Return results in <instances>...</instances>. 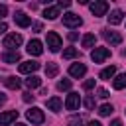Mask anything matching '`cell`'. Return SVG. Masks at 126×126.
<instances>
[{
  "label": "cell",
  "mask_w": 126,
  "mask_h": 126,
  "mask_svg": "<svg viewBox=\"0 0 126 126\" xmlns=\"http://www.w3.org/2000/svg\"><path fill=\"white\" fill-rule=\"evenodd\" d=\"M108 57H110V49H108V47H94L93 53H91V59H93L94 63H102V61L108 59Z\"/></svg>",
  "instance_id": "cell-1"
},
{
  "label": "cell",
  "mask_w": 126,
  "mask_h": 126,
  "mask_svg": "<svg viewBox=\"0 0 126 126\" xmlns=\"http://www.w3.org/2000/svg\"><path fill=\"white\" fill-rule=\"evenodd\" d=\"M26 116H28V120H30L32 124H41V122L45 120V116H43V110H41V108H37V106L30 108V110L26 112Z\"/></svg>",
  "instance_id": "cell-2"
},
{
  "label": "cell",
  "mask_w": 126,
  "mask_h": 126,
  "mask_svg": "<svg viewBox=\"0 0 126 126\" xmlns=\"http://www.w3.org/2000/svg\"><path fill=\"white\" fill-rule=\"evenodd\" d=\"M81 24H83L81 16H77V14H73V12L63 14V26H67V28H79Z\"/></svg>",
  "instance_id": "cell-3"
},
{
  "label": "cell",
  "mask_w": 126,
  "mask_h": 126,
  "mask_svg": "<svg viewBox=\"0 0 126 126\" xmlns=\"http://www.w3.org/2000/svg\"><path fill=\"white\" fill-rule=\"evenodd\" d=\"M89 8H91L93 16H104L106 10H108V2H104V0H96V2L89 4Z\"/></svg>",
  "instance_id": "cell-4"
},
{
  "label": "cell",
  "mask_w": 126,
  "mask_h": 126,
  "mask_svg": "<svg viewBox=\"0 0 126 126\" xmlns=\"http://www.w3.org/2000/svg\"><path fill=\"white\" fill-rule=\"evenodd\" d=\"M102 37H104L110 45H120V43H122V35L116 33V32H112V30H102Z\"/></svg>",
  "instance_id": "cell-5"
},
{
  "label": "cell",
  "mask_w": 126,
  "mask_h": 126,
  "mask_svg": "<svg viewBox=\"0 0 126 126\" xmlns=\"http://www.w3.org/2000/svg\"><path fill=\"white\" fill-rule=\"evenodd\" d=\"M20 43H22V35L20 33H8L4 37V47H8V49H16Z\"/></svg>",
  "instance_id": "cell-6"
},
{
  "label": "cell",
  "mask_w": 126,
  "mask_h": 126,
  "mask_svg": "<svg viewBox=\"0 0 126 126\" xmlns=\"http://www.w3.org/2000/svg\"><path fill=\"white\" fill-rule=\"evenodd\" d=\"M47 47H49L51 51H59V47H61V37H59V33L47 32Z\"/></svg>",
  "instance_id": "cell-7"
},
{
  "label": "cell",
  "mask_w": 126,
  "mask_h": 126,
  "mask_svg": "<svg viewBox=\"0 0 126 126\" xmlns=\"http://www.w3.org/2000/svg\"><path fill=\"white\" fill-rule=\"evenodd\" d=\"M79 104H81L79 93H69V96H67V100H65V108H67V110H77Z\"/></svg>",
  "instance_id": "cell-8"
},
{
  "label": "cell",
  "mask_w": 126,
  "mask_h": 126,
  "mask_svg": "<svg viewBox=\"0 0 126 126\" xmlns=\"http://www.w3.org/2000/svg\"><path fill=\"white\" fill-rule=\"evenodd\" d=\"M18 118V110H8V112H0V126H8Z\"/></svg>",
  "instance_id": "cell-9"
},
{
  "label": "cell",
  "mask_w": 126,
  "mask_h": 126,
  "mask_svg": "<svg viewBox=\"0 0 126 126\" xmlns=\"http://www.w3.org/2000/svg\"><path fill=\"white\" fill-rule=\"evenodd\" d=\"M85 73H87V67H85L83 63H73V65L69 67V75H71V77H77V79H81Z\"/></svg>",
  "instance_id": "cell-10"
},
{
  "label": "cell",
  "mask_w": 126,
  "mask_h": 126,
  "mask_svg": "<svg viewBox=\"0 0 126 126\" xmlns=\"http://www.w3.org/2000/svg\"><path fill=\"white\" fill-rule=\"evenodd\" d=\"M28 53H30V55H41V53H43L41 41H37V39H32V41L28 43Z\"/></svg>",
  "instance_id": "cell-11"
},
{
  "label": "cell",
  "mask_w": 126,
  "mask_h": 126,
  "mask_svg": "<svg viewBox=\"0 0 126 126\" xmlns=\"http://www.w3.org/2000/svg\"><path fill=\"white\" fill-rule=\"evenodd\" d=\"M14 22H16L20 28H28V26L32 24V20H30L24 12H16V14H14Z\"/></svg>",
  "instance_id": "cell-12"
},
{
  "label": "cell",
  "mask_w": 126,
  "mask_h": 126,
  "mask_svg": "<svg viewBox=\"0 0 126 126\" xmlns=\"http://www.w3.org/2000/svg\"><path fill=\"white\" fill-rule=\"evenodd\" d=\"M39 69V63L37 61H24L20 65V73H33Z\"/></svg>",
  "instance_id": "cell-13"
},
{
  "label": "cell",
  "mask_w": 126,
  "mask_h": 126,
  "mask_svg": "<svg viewBox=\"0 0 126 126\" xmlns=\"http://www.w3.org/2000/svg\"><path fill=\"white\" fill-rule=\"evenodd\" d=\"M122 16H124L122 10H112L110 16H108V24H110V26H118V24L122 22Z\"/></svg>",
  "instance_id": "cell-14"
},
{
  "label": "cell",
  "mask_w": 126,
  "mask_h": 126,
  "mask_svg": "<svg viewBox=\"0 0 126 126\" xmlns=\"http://www.w3.org/2000/svg\"><path fill=\"white\" fill-rule=\"evenodd\" d=\"M57 16H59V6H49L43 12V18H47V20H55Z\"/></svg>",
  "instance_id": "cell-15"
},
{
  "label": "cell",
  "mask_w": 126,
  "mask_h": 126,
  "mask_svg": "<svg viewBox=\"0 0 126 126\" xmlns=\"http://www.w3.org/2000/svg\"><path fill=\"white\" fill-rule=\"evenodd\" d=\"M18 59H20V53L18 51H8V53L2 55V61L4 63H16Z\"/></svg>",
  "instance_id": "cell-16"
},
{
  "label": "cell",
  "mask_w": 126,
  "mask_h": 126,
  "mask_svg": "<svg viewBox=\"0 0 126 126\" xmlns=\"http://www.w3.org/2000/svg\"><path fill=\"white\" fill-rule=\"evenodd\" d=\"M114 73H116V67H114V65H110V67H106V69H102V71H100V79L110 81V79L114 77Z\"/></svg>",
  "instance_id": "cell-17"
},
{
  "label": "cell",
  "mask_w": 126,
  "mask_h": 126,
  "mask_svg": "<svg viewBox=\"0 0 126 126\" xmlns=\"http://www.w3.org/2000/svg\"><path fill=\"white\" fill-rule=\"evenodd\" d=\"M4 83H6V87H8V89H14V91L22 87V81H20L18 77H8V79H4Z\"/></svg>",
  "instance_id": "cell-18"
},
{
  "label": "cell",
  "mask_w": 126,
  "mask_h": 126,
  "mask_svg": "<svg viewBox=\"0 0 126 126\" xmlns=\"http://www.w3.org/2000/svg\"><path fill=\"white\" fill-rule=\"evenodd\" d=\"M47 108H49V110H53V112L61 110V98H59V96L49 98V100H47Z\"/></svg>",
  "instance_id": "cell-19"
},
{
  "label": "cell",
  "mask_w": 126,
  "mask_h": 126,
  "mask_svg": "<svg viewBox=\"0 0 126 126\" xmlns=\"http://www.w3.org/2000/svg\"><path fill=\"white\" fill-rule=\"evenodd\" d=\"M112 87L116 89V91H120V89H124L126 87V73H122V75H118L114 81H112Z\"/></svg>",
  "instance_id": "cell-20"
},
{
  "label": "cell",
  "mask_w": 126,
  "mask_h": 126,
  "mask_svg": "<svg viewBox=\"0 0 126 126\" xmlns=\"http://www.w3.org/2000/svg\"><path fill=\"white\" fill-rule=\"evenodd\" d=\"M57 73H59V67H57V63H47V65H45V75H47V79L55 77Z\"/></svg>",
  "instance_id": "cell-21"
},
{
  "label": "cell",
  "mask_w": 126,
  "mask_h": 126,
  "mask_svg": "<svg viewBox=\"0 0 126 126\" xmlns=\"http://www.w3.org/2000/svg\"><path fill=\"white\" fill-rule=\"evenodd\" d=\"M26 85H28L30 89H37V87L41 85V79H39V77H35V75H32V77H28V79H26Z\"/></svg>",
  "instance_id": "cell-22"
},
{
  "label": "cell",
  "mask_w": 126,
  "mask_h": 126,
  "mask_svg": "<svg viewBox=\"0 0 126 126\" xmlns=\"http://www.w3.org/2000/svg\"><path fill=\"white\" fill-rule=\"evenodd\" d=\"M93 45H94V33L83 35V47H93Z\"/></svg>",
  "instance_id": "cell-23"
},
{
  "label": "cell",
  "mask_w": 126,
  "mask_h": 126,
  "mask_svg": "<svg viewBox=\"0 0 126 126\" xmlns=\"http://www.w3.org/2000/svg\"><path fill=\"white\" fill-rule=\"evenodd\" d=\"M77 53H79V51H77L75 47H67V49L63 51V59H73V57H77Z\"/></svg>",
  "instance_id": "cell-24"
},
{
  "label": "cell",
  "mask_w": 126,
  "mask_h": 126,
  "mask_svg": "<svg viewBox=\"0 0 126 126\" xmlns=\"http://www.w3.org/2000/svg\"><path fill=\"white\" fill-rule=\"evenodd\" d=\"M114 108H112V104H102L100 108H98V114L100 116H110V112H112Z\"/></svg>",
  "instance_id": "cell-25"
},
{
  "label": "cell",
  "mask_w": 126,
  "mask_h": 126,
  "mask_svg": "<svg viewBox=\"0 0 126 126\" xmlns=\"http://www.w3.org/2000/svg\"><path fill=\"white\" fill-rule=\"evenodd\" d=\"M69 89H71V81L69 79H63V81L57 83V91H69Z\"/></svg>",
  "instance_id": "cell-26"
},
{
  "label": "cell",
  "mask_w": 126,
  "mask_h": 126,
  "mask_svg": "<svg viewBox=\"0 0 126 126\" xmlns=\"http://www.w3.org/2000/svg\"><path fill=\"white\" fill-rule=\"evenodd\" d=\"M85 106H87L89 110H93V108H94V96H87V98H85Z\"/></svg>",
  "instance_id": "cell-27"
},
{
  "label": "cell",
  "mask_w": 126,
  "mask_h": 126,
  "mask_svg": "<svg viewBox=\"0 0 126 126\" xmlns=\"http://www.w3.org/2000/svg\"><path fill=\"white\" fill-rule=\"evenodd\" d=\"M93 87H94V79H89V81L83 83V89H85V91H91Z\"/></svg>",
  "instance_id": "cell-28"
},
{
  "label": "cell",
  "mask_w": 126,
  "mask_h": 126,
  "mask_svg": "<svg viewBox=\"0 0 126 126\" xmlns=\"http://www.w3.org/2000/svg\"><path fill=\"white\" fill-rule=\"evenodd\" d=\"M69 6H71L69 0H59V8H69Z\"/></svg>",
  "instance_id": "cell-29"
},
{
  "label": "cell",
  "mask_w": 126,
  "mask_h": 126,
  "mask_svg": "<svg viewBox=\"0 0 126 126\" xmlns=\"http://www.w3.org/2000/svg\"><path fill=\"white\" fill-rule=\"evenodd\" d=\"M98 96H100V98H106V96H108V91H106V89H98Z\"/></svg>",
  "instance_id": "cell-30"
},
{
  "label": "cell",
  "mask_w": 126,
  "mask_h": 126,
  "mask_svg": "<svg viewBox=\"0 0 126 126\" xmlns=\"http://www.w3.org/2000/svg\"><path fill=\"white\" fill-rule=\"evenodd\" d=\"M6 14H8V8H6L4 4H0V18H4Z\"/></svg>",
  "instance_id": "cell-31"
},
{
  "label": "cell",
  "mask_w": 126,
  "mask_h": 126,
  "mask_svg": "<svg viewBox=\"0 0 126 126\" xmlns=\"http://www.w3.org/2000/svg\"><path fill=\"white\" fill-rule=\"evenodd\" d=\"M24 100H26V102H32V100H33V94H30V93H24Z\"/></svg>",
  "instance_id": "cell-32"
},
{
  "label": "cell",
  "mask_w": 126,
  "mask_h": 126,
  "mask_svg": "<svg viewBox=\"0 0 126 126\" xmlns=\"http://www.w3.org/2000/svg\"><path fill=\"white\" fill-rule=\"evenodd\" d=\"M41 28H43L41 22H35V24H33V32H41Z\"/></svg>",
  "instance_id": "cell-33"
},
{
  "label": "cell",
  "mask_w": 126,
  "mask_h": 126,
  "mask_svg": "<svg viewBox=\"0 0 126 126\" xmlns=\"http://www.w3.org/2000/svg\"><path fill=\"white\" fill-rule=\"evenodd\" d=\"M110 126H122V122H120V120H118V118H114V120H112V122H110Z\"/></svg>",
  "instance_id": "cell-34"
},
{
  "label": "cell",
  "mask_w": 126,
  "mask_h": 126,
  "mask_svg": "<svg viewBox=\"0 0 126 126\" xmlns=\"http://www.w3.org/2000/svg\"><path fill=\"white\" fill-rule=\"evenodd\" d=\"M6 30H8V26H6V24H4V22H0V33H4V32H6Z\"/></svg>",
  "instance_id": "cell-35"
},
{
  "label": "cell",
  "mask_w": 126,
  "mask_h": 126,
  "mask_svg": "<svg viewBox=\"0 0 126 126\" xmlns=\"http://www.w3.org/2000/svg\"><path fill=\"white\" fill-rule=\"evenodd\" d=\"M4 102H6V94H4V93H0V106H2Z\"/></svg>",
  "instance_id": "cell-36"
},
{
  "label": "cell",
  "mask_w": 126,
  "mask_h": 126,
  "mask_svg": "<svg viewBox=\"0 0 126 126\" xmlns=\"http://www.w3.org/2000/svg\"><path fill=\"white\" fill-rule=\"evenodd\" d=\"M69 39H71V41H75V39H77V33H75V32H71V33H69Z\"/></svg>",
  "instance_id": "cell-37"
},
{
  "label": "cell",
  "mask_w": 126,
  "mask_h": 126,
  "mask_svg": "<svg viewBox=\"0 0 126 126\" xmlns=\"http://www.w3.org/2000/svg\"><path fill=\"white\" fill-rule=\"evenodd\" d=\"M87 126H102V124H100V122H96V120H93V122H89Z\"/></svg>",
  "instance_id": "cell-38"
},
{
  "label": "cell",
  "mask_w": 126,
  "mask_h": 126,
  "mask_svg": "<svg viewBox=\"0 0 126 126\" xmlns=\"http://www.w3.org/2000/svg\"><path fill=\"white\" fill-rule=\"evenodd\" d=\"M16 126H26V124H16Z\"/></svg>",
  "instance_id": "cell-39"
},
{
  "label": "cell",
  "mask_w": 126,
  "mask_h": 126,
  "mask_svg": "<svg viewBox=\"0 0 126 126\" xmlns=\"http://www.w3.org/2000/svg\"><path fill=\"white\" fill-rule=\"evenodd\" d=\"M124 55H126V49H124Z\"/></svg>",
  "instance_id": "cell-40"
}]
</instances>
